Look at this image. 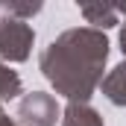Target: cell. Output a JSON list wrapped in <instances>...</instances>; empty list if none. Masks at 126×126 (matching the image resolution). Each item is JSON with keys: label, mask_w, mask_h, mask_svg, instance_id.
Listing matches in <instances>:
<instances>
[{"label": "cell", "mask_w": 126, "mask_h": 126, "mask_svg": "<svg viewBox=\"0 0 126 126\" xmlns=\"http://www.w3.org/2000/svg\"><path fill=\"white\" fill-rule=\"evenodd\" d=\"M85 12V18L91 21V24H100V27H114V9H103V6H85L82 9Z\"/></svg>", "instance_id": "cell-6"}, {"label": "cell", "mask_w": 126, "mask_h": 126, "mask_svg": "<svg viewBox=\"0 0 126 126\" xmlns=\"http://www.w3.org/2000/svg\"><path fill=\"white\" fill-rule=\"evenodd\" d=\"M0 126H12V123H6V120H0Z\"/></svg>", "instance_id": "cell-10"}, {"label": "cell", "mask_w": 126, "mask_h": 126, "mask_svg": "<svg viewBox=\"0 0 126 126\" xmlns=\"http://www.w3.org/2000/svg\"><path fill=\"white\" fill-rule=\"evenodd\" d=\"M21 123L27 126H53L56 123V103L47 94H30L24 103H21V111H18Z\"/></svg>", "instance_id": "cell-3"}, {"label": "cell", "mask_w": 126, "mask_h": 126, "mask_svg": "<svg viewBox=\"0 0 126 126\" xmlns=\"http://www.w3.org/2000/svg\"><path fill=\"white\" fill-rule=\"evenodd\" d=\"M38 9H41L38 3H32V6H21V3H6V6H3V12H6V15H24V18H27V15H32V12H38Z\"/></svg>", "instance_id": "cell-8"}, {"label": "cell", "mask_w": 126, "mask_h": 126, "mask_svg": "<svg viewBox=\"0 0 126 126\" xmlns=\"http://www.w3.org/2000/svg\"><path fill=\"white\" fill-rule=\"evenodd\" d=\"M103 88H106V94H109V100H111V103L126 106V62L114 67V73L103 82Z\"/></svg>", "instance_id": "cell-4"}, {"label": "cell", "mask_w": 126, "mask_h": 126, "mask_svg": "<svg viewBox=\"0 0 126 126\" xmlns=\"http://www.w3.org/2000/svg\"><path fill=\"white\" fill-rule=\"evenodd\" d=\"M106 53H109V41L100 32L70 30L47 47L41 67L62 94H67L70 100H88L103 73Z\"/></svg>", "instance_id": "cell-1"}, {"label": "cell", "mask_w": 126, "mask_h": 126, "mask_svg": "<svg viewBox=\"0 0 126 126\" xmlns=\"http://www.w3.org/2000/svg\"><path fill=\"white\" fill-rule=\"evenodd\" d=\"M120 44H123V53H126V30H123V35H120Z\"/></svg>", "instance_id": "cell-9"}, {"label": "cell", "mask_w": 126, "mask_h": 126, "mask_svg": "<svg viewBox=\"0 0 126 126\" xmlns=\"http://www.w3.org/2000/svg\"><path fill=\"white\" fill-rule=\"evenodd\" d=\"M64 126H103V123H100V117H97L91 109L70 106L67 109V117H64Z\"/></svg>", "instance_id": "cell-5"}, {"label": "cell", "mask_w": 126, "mask_h": 126, "mask_svg": "<svg viewBox=\"0 0 126 126\" xmlns=\"http://www.w3.org/2000/svg\"><path fill=\"white\" fill-rule=\"evenodd\" d=\"M21 94V79L0 64V97H18Z\"/></svg>", "instance_id": "cell-7"}, {"label": "cell", "mask_w": 126, "mask_h": 126, "mask_svg": "<svg viewBox=\"0 0 126 126\" xmlns=\"http://www.w3.org/2000/svg\"><path fill=\"white\" fill-rule=\"evenodd\" d=\"M30 47H32V30L24 21L18 18L0 21V56L12 62H24L30 56Z\"/></svg>", "instance_id": "cell-2"}]
</instances>
